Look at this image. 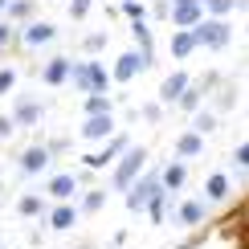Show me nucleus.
<instances>
[{"instance_id": "nucleus-1", "label": "nucleus", "mask_w": 249, "mask_h": 249, "mask_svg": "<svg viewBox=\"0 0 249 249\" xmlns=\"http://www.w3.org/2000/svg\"><path fill=\"white\" fill-rule=\"evenodd\" d=\"M70 86L78 90L82 98H90V94H110V70L102 66L98 57H78L74 66H70Z\"/></svg>"}, {"instance_id": "nucleus-2", "label": "nucleus", "mask_w": 249, "mask_h": 249, "mask_svg": "<svg viewBox=\"0 0 249 249\" xmlns=\"http://www.w3.org/2000/svg\"><path fill=\"white\" fill-rule=\"evenodd\" d=\"M147 155H151V151L143 147V143H131V147L123 151V160L110 168V188H115V192H127L131 184L147 172Z\"/></svg>"}, {"instance_id": "nucleus-3", "label": "nucleus", "mask_w": 249, "mask_h": 249, "mask_svg": "<svg viewBox=\"0 0 249 249\" xmlns=\"http://www.w3.org/2000/svg\"><path fill=\"white\" fill-rule=\"evenodd\" d=\"M192 37H196V49H213V53H221V49H229V41H233V25H229V20L204 17L200 25L192 29Z\"/></svg>"}, {"instance_id": "nucleus-4", "label": "nucleus", "mask_w": 249, "mask_h": 249, "mask_svg": "<svg viewBox=\"0 0 249 249\" xmlns=\"http://www.w3.org/2000/svg\"><path fill=\"white\" fill-rule=\"evenodd\" d=\"M155 66V53H139V49H127V53L115 57V66H110V82L115 86H127V82H135L143 74V70Z\"/></svg>"}, {"instance_id": "nucleus-5", "label": "nucleus", "mask_w": 249, "mask_h": 249, "mask_svg": "<svg viewBox=\"0 0 249 249\" xmlns=\"http://www.w3.org/2000/svg\"><path fill=\"white\" fill-rule=\"evenodd\" d=\"M160 192H163V188H160V172H143L139 180L123 192V204H127V213H147V204H151Z\"/></svg>"}, {"instance_id": "nucleus-6", "label": "nucleus", "mask_w": 249, "mask_h": 249, "mask_svg": "<svg viewBox=\"0 0 249 249\" xmlns=\"http://www.w3.org/2000/svg\"><path fill=\"white\" fill-rule=\"evenodd\" d=\"M131 147V135H115V139H107V143H98V151H90V155H82V168L86 172H98V168H115V163L123 160V151Z\"/></svg>"}, {"instance_id": "nucleus-7", "label": "nucleus", "mask_w": 249, "mask_h": 249, "mask_svg": "<svg viewBox=\"0 0 249 249\" xmlns=\"http://www.w3.org/2000/svg\"><path fill=\"white\" fill-rule=\"evenodd\" d=\"M41 119H45V102L33 98V94H17V102H13V123L17 127H37Z\"/></svg>"}, {"instance_id": "nucleus-8", "label": "nucleus", "mask_w": 249, "mask_h": 249, "mask_svg": "<svg viewBox=\"0 0 249 249\" xmlns=\"http://www.w3.org/2000/svg\"><path fill=\"white\" fill-rule=\"evenodd\" d=\"M45 192H49V200H57V204H74V196L82 192V184H78L74 172H57V176H49Z\"/></svg>"}, {"instance_id": "nucleus-9", "label": "nucleus", "mask_w": 249, "mask_h": 249, "mask_svg": "<svg viewBox=\"0 0 249 249\" xmlns=\"http://www.w3.org/2000/svg\"><path fill=\"white\" fill-rule=\"evenodd\" d=\"M188 86H192V74H188V70H172V74L160 82V107H176Z\"/></svg>"}, {"instance_id": "nucleus-10", "label": "nucleus", "mask_w": 249, "mask_h": 249, "mask_svg": "<svg viewBox=\"0 0 249 249\" xmlns=\"http://www.w3.org/2000/svg\"><path fill=\"white\" fill-rule=\"evenodd\" d=\"M78 135H82V139H90V143H107V139H115V135H119V123H115V115H102V119H86Z\"/></svg>"}, {"instance_id": "nucleus-11", "label": "nucleus", "mask_w": 249, "mask_h": 249, "mask_svg": "<svg viewBox=\"0 0 249 249\" xmlns=\"http://www.w3.org/2000/svg\"><path fill=\"white\" fill-rule=\"evenodd\" d=\"M49 160H53V155H49V147H45V143H33V147H25V151H20L17 168L25 172V176H41V172L49 168Z\"/></svg>"}, {"instance_id": "nucleus-12", "label": "nucleus", "mask_w": 249, "mask_h": 249, "mask_svg": "<svg viewBox=\"0 0 249 249\" xmlns=\"http://www.w3.org/2000/svg\"><path fill=\"white\" fill-rule=\"evenodd\" d=\"M53 37H57V25H49V20H29V25L20 29V41H25L29 49H41V45H49Z\"/></svg>"}, {"instance_id": "nucleus-13", "label": "nucleus", "mask_w": 249, "mask_h": 249, "mask_svg": "<svg viewBox=\"0 0 249 249\" xmlns=\"http://www.w3.org/2000/svg\"><path fill=\"white\" fill-rule=\"evenodd\" d=\"M184 184H188V163L172 160V163H163V168H160V188L168 192V196H176Z\"/></svg>"}, {"instance_id": "nucleus-14", "label": "nucleus", "mask_w": 249, "mask_h": 249, "mask_svg": "<svg viewBox=\"0 0 249 249\" xmlns=\"http://www.w3.org/2000/svg\"><path fill=\"white\" fill-rule=\"evenodd\" d=\"M168 20L172 29H180V33H192L196 25L204 20V4H184V8H168Z\"/></svg>"}, {"instance_id": "nucleus-15", "label": "nucleus", "mask_w": 249, "mask_h": 249, "mask_svg": "<svg viewBox=\"0 0 249 249\" xmlns=\"http://www.w3.org/2000/svg\"><path fill=\"white\" fill-rule=\"evenodd\" d=\"M204 213H209V204H204V200H180V204H176V213H172V221L184 225V229H196V225L204 221Z\"/></svg>"}, {"instance_id": "nucleus-16", "label": "nucleus", "mask_w": 249, "mask_h": 249, "mask_svg": "<svg viewBox=\"0 0 249 249\" xmlns=\"http://www.w3.org/2000/svg\"><path fill=\"white\" fill-rule=\"evenodd\" d=\"M78 204H53V209H49V216H45V225H49V229H53V233H70V229H74V225H78Z\"/></svg>"}, {"instance_id": "nucleus-17", "label": "nucleus", "mask_w": 249, "mask_h": 249, "mask_svg": "<svg viewBox=\"0 0 249 249\" xmlns=\"http://www.w3.org/2000/svg\"><path fill=\"white\" fill-rule=\"evenodd\" d=\"M70 66H74L70 57H49L45 66H41V82H45V86H66L70 82Z\"/></svg>"}, {"instance_id": "nucleus-18", "label": "nucleus", "mask_w": 249, "mask_h": 249, "mask_svg": "<svg viewBox=\"0 0 249 249\" xmlns=\"http://www.w3.org/2000/svg\"><path fill=\"white\" fill-rule=\"evenodd\" d=\"M229 188H233V180L225 172H213L209 180H204V204H221V200H229Z\"/></svg>"}, {"instance_id": "nucleus-19", "label": "nucleus", "mask_w": 249, "mask_h": 249, "mask_svg": "<svg viewBox=\"0 0 249 249\" xmlns=\"http://www.w3.org/2000/svg\"><path fill=\"white\" fill-rule=\"evenodd\" d=\"M200 155H204V139H200L196 131H184L180 139H176V160H180V163L200 160Z\"/></svg>"}, {"instance_id": "nucleus-20", "label": "nucleus", "mask_w": 249, "mask_h": 249, "mask_svg": "<svg viewBox=\"0 0 249 249\" xmlns=\"http://www.w3.org/2000/svg\"><path fill=\"white\" fill-rule=\"evenodd\" d=\"M168 53H172L176 61H188V57L196 53V37H192V33H180V29H172V41H168Z\"/></svg>"}, {"instance_id": "nucleus-21", "label": "nucleus", "mask_w": 249, "mask_h": 249, "mask_svg": "<svg viewBox=\"0 0 249 249\" xmlns=\"http://www.w3.org/2000/svg\"><path fill=\"white\" fill-rule=\"evenodd\" d=\"M204 4V17H213V20H229L237 8H245V0H200Z\"/></svg>"}, {"instance_id": "nucleus-22", "label": "nucleus", "mask_w": 249, "mask_h": 249, "mask_svg": "<svg viewBox=\"0 0 249 249\" xmlns=\"http://www.w3.org/2000/svg\"><path fill=\"white\" fill-rule=\"evenodd\" d=\"M82 110H86V119L115 115V98H110V94H90V98H82Z\"/></svg>"}, {"instance_id": "nucleus-23", "label": "nucleus", "mask_w": 249, "mask_h": 249, "mask_svg": "<svg viewBox=\"0 0 249 249\" xmlns=\"http://www.w3.org/2000/svg\"><path fill=\"white\" fill-rule=\"evenodd\" d=\"M17 213L20 216H49V204H45V196H41V192H25L17 200Z\"/></svg>"}, {"instance_id": "nucleus-24", "label": "nucleus", "mask_w": 249, "mask_h": 249, "mask_svg": "<svg viewBox=\"0 0 249 249\" xmlns=\"http://www.w3.org/2000/svg\"><path fill=\"white\" fill-rule=\"evenodd\" d=\"M107 188H86L82 192V204H78V213H86V216H94V213H102L107 209Z\"/></svg>"}, {"instance_id": "nucleus-25", "label": "nucleus", "mask_w": 249, "mask_h": 249, "mask_svg": "<svg viewBox=\"0 0 249 249\" xmlns=\"http://www.w3.org/2000/svg\"><path fill=\"white\" fill-rule=\"evenodd\" d=\"M216 127H221V115H216V110H196V115H192V127H188V131H196V135L204 139V135H213Z\"/></svg>"}, {"instance_id": "nucleus-26", "label": "nucleus", "mask_w": 249, "mask_h": 249, "mask_svg": "<svg viewBox=\"0 0 249 249\" xmlns=\"http://www.w3.org/2000/svg\"><path fill=\"white\" fill-rule=\"evenodd\" d=\"M172 204H176V196H168V192H160V196H155V200L147 204V216H151V225H163V221H168Z\"/></svg>"}, {"instance_id": "nucleus-27", "label": "nucleus", "mask_w": 249, "mask_h": 249, "mask_svg": "<svg viewBox=\"0 0 249 249\" xmlns=\"http://www.w3.org/2000/svg\"><path fill=\"white\" fill-rule=\"evenodd\" d=\"M29 17H33V0H8V8H4L8 25H20V20L29 25Z\"/></svg>"}, {"instance_id": "nucleus-28", "label": "nucleus", "mask_w": 249, "mask_h": 249, "mask_svg": "<svg viewBox=\"0 0 249 249\" xmlns=\"http://www.w3.org/2000/svg\"><path fill=\"white\" fill-rule=\"evenodd\" d=\"M131 37H135V45H139V53H151V29H147V20L131 25Z\"/></svg>"}, {"instance_id": "nucleus-29", "label": "nucleus", "mask_w": 249, "mask_h": 249, "mask_svg": "<svg viewBox=\"0 0 249 249\" xmlns=\"http://www.w3.org/2000/svg\"><path fill=\"white\" fill-rule=\"evenodd\" d=\"M123 17L131 20V25H139V20H147V8H143V0H123Z\"/></svg>"}, {"instance_id": "nucleus-30", "label": "nucleus", "mask_w": 249, "mask_h": 249, "mask_svg": "<svg viewBox=\"0 0 249 249\" xmlns=\"http://www.w3.org/2000/svg\"><path fill=\"white\" fill-rule=\"evenodd\" d=\"M98 49H107V33H86V41H82V53H98Z\"/></svg>"}, {"instance_id": "nucleus-31", "label": "nucleus", "mask_w": 249, "mask_h": 249, "mask_svg": "<svg viewBox=\"0 0 249 249\" xmlns=\"http://www.w3.org/2000/svg\"><path fill=\"white\" fill-rule=\"evenodd\" d=\"M13 41H17V25H8V20L0 17V53H4V49H13Z\"/></svg>"}, {"instance_id": "nucleus-32", "label": "nucleus", "mask_w": 249, "mask_h": 249, "mask_svg": "<svg viewBox=\"0 0 249 249\" xmlns=\"http://www.w3.org/2000/svg\"><path fill=\"white\" fill-rule=\"evenodd\" d=\"M233 107H237V90H233V86H225L221 94H216V110H233Z\"/></svg>"}, {"instance_id": "nucleus-33", "label": "nucleus", "mask_w": 249, "mask_h": 249, "mask_svg": "<svg viewBox=\"0 0 249 249\" xmlns=\"http://www.w3.org/2000/svg\"><path fill=\"white\" fill-rule=\"evenodd\" d=\"M90 17V0H70V20H86Z\"/></svg>"}, {"instance_id": "nucleus-34", "label": "nucleus", "mask_w": 249, "mask_h": 249, "mask_svg": "<svg viewBox=\"0 0 249 249\" xmlns=\"http://www.w3.org/2000/svg\"><path fill=\"white\" fill-rule=\"evenodd\" d=\"M139 119H147V123H160V119H163V107H160V102H147V107H139Z\"/></svg>"}, {"instance_id": "nucleus-35", "label": "nucleus", "mask_w": 249, "mask_h": 249, "mask_svg": "<svg viewBox=\"0 0 249 249\" xmlns=\"http://www.w3.org/2000/svg\"><path fill=\"white\" fill-rule=\"evenodd\" d=\"M13 86H17V70H8V66H4V70H0V98H4Z\"/></svg>"}, {"instance_id": "nucleus-36", "label": "nucleus", "mask_w": 249, "mask_h": 249, "mask_svg": "<svg viewBox=\"0 0 249 249\" xmlns=\"http://www.w3.org/2000/svg\"><path fill=\"white\" fill-rule=\"evenodd\" d=\"M233 163H237V168H241V172H249V139H245L241 147L233 151Z\"/></svg>"}, {"instance_id": "nucleus-37", "label": "nucleus", "mask_w": 249, "mask_h": 249, "mask_svg": "<svg viewBox=\"0 0 249 249\" xmlns=\"http://www.w3.org/2000/svg\"><path fill=\"white\" fill-rule=\"evenodd\" d=\"M13 131H17L13 115H0V139H13Z\"/></svg>"}, {"instance_id": "nucleus-38", "label": "nucleus", "mask_w": 249, "mask_h": 249, "mask_svg": "<svg viewBox=\"0 0 249 249\" xmlns=\"http://www.w3.org/2000/svg\"><path fill=\"white\" fill-rule=\"evenodd\" d=\"M200 241H204V237L196 233V237H188V241H180V245H168V249H200Z\"/></svg>"}, {"instance_id": "nucleus-39", "label": "nucleus", "mask_w": 249, "mask_h": 249, "mask_svg": "<svg viewBox=\"0 0 249 249\" xmlns=\"http://www.w3.org/2000/svg\"><path fill=\"white\" fill-rule=\"evenodd\" d=\"M184 4H200V0H168V8H184Z\"/></svg>"}, {"instance_id": "nucleus-40", "label": "nucleus", "mask_w": 249, "mask_h": 249, "mask_svg": "<svg viewBox=\"0 0 249 249\" xmlns=\"http://www.w3.org/2000/svg\"><path fill=\"white\" fill-rule=\"evenodd\" d=\"M4 8H8V0H0V17H4Z\"/></svg>"}, {"instance_id": "nucleus-41", "label": "nucleus", "mask_w": 249, "mask_h": 249, "mask_svg": "<svg viewBox=\"0 0 249 249\" xmlns=\"http://www.w3.org/2000/svg\"><path fill=\"white\" fill-rule=\"evenodd\" d=\"M237 249H249V245H245V241H241V245H237Z\"/></svg>"}, {"instance_id": "nucleus-42", "label": "nucleus", "mask_w": 249, "mask_h": 249, "mask_svg": "<svg viewBox=\"0 0 249 249\" xmlns=\"http://www.w3.org/2000/svg\"><path fill=\"white\" fill-rule=\"evenodd\" d=\"M245 33H249V25H245Z\"/></svg>"}, {"instance_id": "nucleus-43", "label": "nucleus", "mask_w": 249, "mask_h": 249, "mask_svg": "<svg viewBox=\"0 0 249 249\" xmlns=\"http://www.w3.org/2000/svg\"><path fill=\"white\" fill-rule=\"evenodd\" d=\"M119 4H123V0H119Z\"/></svg>"}, {"instance_id": "nucleus-44", "label": "nucleus", "mask_w": 249, "mask_h": 249, "mask_svg": "<svg viewBox=\"0 0 249 249\" xmlns=\"http://www.w3.org/2000/svg\"><path fill=\"white\" fill-rule=\"evenodd\" d=\"M245 245H249V241H245Z\"/></svg>"}]
</instances>
